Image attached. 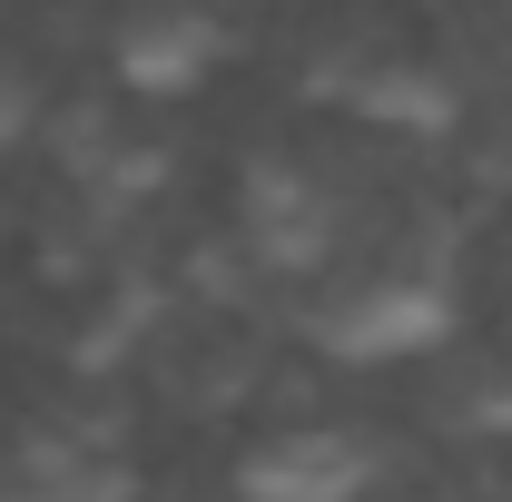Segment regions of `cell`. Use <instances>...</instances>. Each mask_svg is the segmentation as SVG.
Segmentation results:
<instances>
[{"instance_id":"obj_1","label":"cell","mask_w":512,"mask_h":502,"mask_svg":"<svg viewBox=\"0 0 512 502\" xmlns=\"http://www.w3.org/2000/svg\"><path fill=\"white\" fill-rule=\"evenodd\" d=\"M296 335L325 365H404L453 335V217L365 207L345 256L296 286Z\"/></svg>"},{"instance_id":"obj_2","label":"cell","mask_w":512,"mask_h":502,"mask_svg":"<svg viewBox=\"0 0 512 502\" xmlns=\"http://www.w3.org/2000/svg\"><path fill=\"white\" fill-rule=\"evenodd\" d=\"M306 99L345 109V119L375 128V138H453L463 109H473L463 79L444 69V50L394 40V30H365V20L316 30V50H306Z\"/></svg>"},{"instance_id":"obj_3","label":"cell","mask_w":512,"mask_h":502,"mask_svg":"<svg viewBox=\"0 0 512 502\" xmlns=\"http://www.w3.org/2000/svg\"><path fill=\"white\" fill-rule=\"evenodd\" d=\"M355 227H365L355 188H345L325 158H306V148H276V158H256L247 178H237V237H247V256L276 286L325 276Z\"/></svg>"},{"instance_id":"obj_4","label":"cell","mask_w":512,"mask_h":502,"mask_svg":"<svg viewBox=\"0 0 512 502\" xmlns=\"http://www.w3.org/2000/svg\"><path fill=\"white\" fill-rule=\"evenodd\" d=\"M384 483V443L365 424H335V414H286L237 453L227 502H375Z\"/></svg>"},{"instance_id":"obj_5","label":"cell","mask_w":512,"mask_h":502,"mask_svg":"<svg viewBox=\"0 0 512 502\" xmlns=\"http://www.w3.org/2000/svg\"><path fill=\"white\" fill-rule=\"evenodd\" d=\"M138 365L158 384V404L188 414V424H217L237 404H266V345H256L237 315H168Z\"/></svg>"},{"instance_id":"obj_6","label":"cell","mask_w":512,"mask_h":502,"mask_svg":"<svg viewBox=\"0 0 512 502\" xmlns=\"http://www.w3.org/2000/svg\"><path fill=\"white\" fill-rule=\"evenodd\" d=\"M109 69L128 99H197L227 69V10L207 0H128L109 30Z\"/></svg>"},{"instance_id":"obj_7","label":"cell","mask_w":512,"mask_h":502,"mask_svg":"<svg viewBox=\"0 0 512 502\" xmlns=\"http://www.w3.org/2000/svg\"><path fill=\"white\" fill-rule=\"evenodd\" d=\"M178 315V296L158 286V266H138V256H109L99 276H79L69 286V335H60V355H69V375H128L148 345H158V325Z\"/></svg>"},{"instance_id":"obj_8","label":"cell","mask_w":512,"mask_h":502,"mask_svg":"<svg viewBox=\"0 0 512 502\" xmlns=\"http://www.w3.org/2000/svg\"><path fill=\"white\" fill-rule=\"evenodd\" d=\"M0 502H138V473L128 453H79L50 424H30L0 453Z\"/></svg>"},{"instance_id":"obj_9","label":"cell","mask_w":512,"mask_h":502,"mask_svg":"<svg viewBox=\"0 0 512 502\" xmlns=\"http://www.w3.org/2000/svg\"><path fill=\"white\" fill-rule=\"evenodd\" d=\"M453 158H463V178H473V188L512 197V99L463 109V128H453Z\"/></svg>"},{"instance_id":"obj_10","label":"cell","mask_w":512,"mask_h":502,"mask_svg":"<svg viewBox=\"0 0 512 502\" xmlns=\"http://www.w3.org/2000/svg\"><path fill=\"white\" fill-rule=\"evenodd\" d=\"M40 128H50V99H40V79L20 50H0V168L20 158V148H40Z\"/></svg>"},{"instance_id":"obj_11","label":"cell","mask_w":512,"mask_h":502,"mask_svg":"<svg viewBox=\"0 0 512 502\" xmlns=\"http://www.w3.org/2000/svg\"><path fill=\"white\" fill-rule=\"evenodd\" d=\"M483 434L512 443V355H503V365H483Z\"/></svg>"},{"instance_id":"obj_12","label":"cell","mask_w":512,"mask_h":502,"mask_svg":"<svg viewBox=\"0 0 512 502\" xmlns=\"http://www.w3.org/2000/svg\"><path fill=\"white\" fill-rule=\"evenodd\" d=\"M404 502H463V493H404Z\"/></svg>"},{"instance_id":"obj_13","label":"cell","mask_w":512,"mask_h":502,"mask_svg":"<svg viewBox=\"0 0 512 502\" xmlns=\"http://www.w3.org/2000/svg\"><path fill=\"white\" fill-rule=\"evenodd\" d=\"M207 10H237V0H207Z\"/></svg>"}]
</instances>
